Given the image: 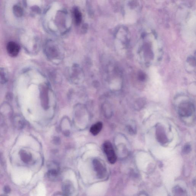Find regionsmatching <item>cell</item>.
Returning <instances> with one entry per match:
<instances>
[{"instance_id": "6da1fadb", "label": "cell", "mask_w": 196, "mask_h": 196, "mask_svg": "<svg viewBox=\"0 0 196 196\" xmlns=\"http://www.w3.org/2000/svg\"><path fill=\"white\" fill-rule=\"evenodd\" d=\"M195 111L193 104L190 102L182 103L178 108V114L182 118H187L192 116Z\"/></svg>"}, {"instance_id": "7a4b0ae2", "label": "cell", "mask_w": 196, "mask_h": 196, "mask_svg": "<svg viewBox=\"0 0 196 196\" xmlns=\"http://www.w3.org/2000/svg\"><path fill=\"white\" fill-rule=\"evenodd\" d=\"M103 149L109 163L111 164H115L117 157L111 143L109 141L105 142L103 144Z\"/></svg>"}, {"instance_id": "3957f363", "label": "cell", "mask_w": 196, "mask_h": 196, "mask_svg": "<svg viewBox=\"0 0 196 196\" xmlns=\"http://www.w3.org/2000/svg\"><path fill=\"white\" fill-rule=\"evenodd\" d=\"M94 170L99 178H103L106 176L107 171L105 166L99 159H94L93 161Z\"/></svg>"}, {"instance_id": "277c9868", "label": "cell", "mask_w": 196, "mask_h": 196, "mask_svg": "<svg viewBox=\"0 0 196 196\" xmlns=\"http://www.w3.org/2000/svg\"><path fill=\"white\" fill-rule=\"evenodd\" d=\"M7 50L9 55L11 57H16L19 53L20 46L16 43L11 41L7 44Z\"/></svg>"}, {"instance_id": "5b68a950", "label": "cell", "mask_w": 196, "mask_h": 196, "mask_svg": "<svg viewBox=\"0 0 196 196\" xmlns=\"http://www.w3.org/2000/svg\"><path fill=\"white\" fill-rule=\"evenodd\" d=\"M156 136L159 142L162 144H165L168 141V138L166 135L165 130L163 127L159 126L157 127Z\"/></svg>"}, {"instance_id": "8992f818", "label": "cell", "mask_w": 196, "mask_h": 196, "mask_svg": "<svg viewBox=\"0 0 196 196\" xmlns=\"http://www.w3.org/2000/svg\"><path fill=\"white\" fill-rule=\"evenodd\" d=\"M62 190L65 195H70L73 193L74 188L72 185L70 181L65 182L62 185Z\"/></svg>"}, {"instance_id": "52a82bcc", "label": "cell", "mask_w": 196, "mask_h": 196, "mask_svg": "<svg viewBox=\"0 0 196 196\" xmlns=\"http://www.w3.org/2000/svg\"><path fill=\"white\" fill-rule=\"evenodd\" d=\"M9 80L8 71L4 68H0V83L4 84Z\"/></svg>"}, {"instance_id": "ba28073f", "label": "cell", "mask_w": 196, "mask_h": 196, "mask_svg": "<svg viewBox=\"0 0 196 196\" xmlns=\"http://www.w3.org/2000/svg\"><path fill=\"white\" fill-rule=\"evenodd\" d=\"M103 124L101 122H99L94 124L90 129V132L93 135L96 136L99 134L102 129Z\"/></svg>"}, {"instance_id": "9c48e42d", "label": "cell", "mask_w": 196, "mask_h": 196, "mask_svg": "<svg viewBox=\"0 0 196 196\" xmlns=\"http://www.w3.org/2000/svg\"><path fill=\"white\" fill-rule=\"evenodd\" d=\"M45 51L47 56L51 58L57 57L58 55V49L55 48L54 46H53L52 48L51 47H49V46H47L45 49Z\"/></svg>"}, {"instance_id": "30bf717a", "label": "cell", "mask_w": 196, "mask_h": 196, "mask_svg": "<svg viewBox=\"0 0 196 196\" xmlns=\"http://www.w3.org/2000/svg\"><path fill=\"white\" fill-rule=\"evenodd\" d=\"M21 160L24 163H28L31 161V156L30 153H28L26 151L21 150L20 153Z\"/></svg>"}, {"instance_id": "8fae6325", "label": "cell", "mask_w": 196, "mask_h": 196, "mask_svg": "<svg viewBox=\"0 0 196 196\" xmlns=\"http://www.w3.org/2000/svg\"><path fill=\"white\" fill-rule=\"evenodd\" d=\"M75 22L77 25H79L82 21V15L80 11L77 8H75L74 11Z\"/></svg>"}, {"instance_id": "7c38bea8", "label": "cell", "mask_w": 196, "mask_h": 196, "mask_svg": "<svg viewBox=\"0 0 196 196\" xmlns=\"http://www.w3.org/2000/svg\"><path fill=\"white\" fill-rule=\"evenodd\" d=\"M58 172L59 171L57 169H51L49 170L48 176L50 178H56L58 175Z\"/></svg>"}, {"instance_id": "4fadbf2b", "label": "cell", "mask_w": 196, "mask_h": 196, "mask_svg": "<svg viewBox=\"0 0 196 196\" xmlns=\"http://www.w3.org/2000/svg\"><path fill=\"white\" fill-rule=\"evenodd\" d=\"M173 192L175 195H184L185 193V192L183 188L178 186L174 187Z\"/></svg>"}, {"instance_id": "5bb4252c", "label": "cell", "mask_w": 196, "mask_h": 196, "mask_svg": "<svg viewBox=\"0 0 196 196\" xmlns=\"http://www.w3.org/2000/svg\"><path fill=\"white\" fill-rule=\"evenodd\" d=\"M14 13H15V15L18 17H21L22 16V9L20 7L18 6H15L14 8L13 9Z\"/></svg>"}, {"instance_id": "9a60e30c", "label": "cell", "mask_w": 196, "mask_h": 196, "mask_svg": "<svg viewBox=\"0 0 196 196\" xmlns=\"http://www.w3.org/2000/svg\"><path fill=\"white\" fill-rule=\"evenodd\" d=\"M191 150V147L190 144H187L185 145L183 149V153L184 154H187L189 153Z\"/></svg>"}, {"instance_id": "2e32d148", "label": "cell", "mask_w": 196, "mask_h": 196, "mask_svg": "<svg viewBox=\"0 0 196 196\" xmlns=\"http://www.w3.org/2000/svg\"><path fill=\"white\" fill-rule=\"evenodd\" d=\"M11 188H10L8 186H6L4 187V191L5 193H9L10 192H11Z\"/></svg>"}]
</instances>
